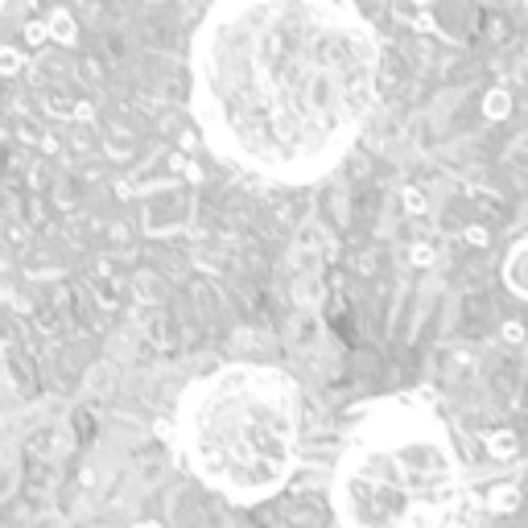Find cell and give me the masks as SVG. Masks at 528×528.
Returning <instances> with one entry per match:
<instances>
[{
	"mask_svg": "<svg viewBox=\"0 0 528 528\" xmlns=\"http://www.w3.org/2000/svg\"><path fill=\"white\" fill-rule=\"evenodd\" d=\"M405 211H409V215H421V211H425V198H421V190H413V186L405 190Z\"/></svg>",
	"mask_w": 528,
	"mask_h": 528,
	"instance_id": "8fae6325",
	"label": "cell"
},
{
	"mask_svg": "<svg viewBox=\"0 0 528 528\" xmlns=\"http://www.w3.org/2000/svg\"><path fill=\"white\" fill-rule=\"evenodd\" d=\"M409 260H413L417 268H430V264H434V248H425V244H417V248L409 252Z\"/></svg>",
	"mask_w": 528,
	"mask_h": 528,
	"instance_id": "7c38bea8",
	"label": "cell"
},
{
	"mask_svg": "<svg viewBox=\"0 0 528 528\" xmlns=\"http://www.w3.org/2000/svg\"><path fill=\"white\" fill-rule=\"evenodd\" d=\"M525 256H528V244L525 240H516L512 244V252H508V260H504V281H508V289L516 293V297H525L528 285H525Z\"/></svg>",
	"mask_w": 528,
	"mask_h": 528,
	"instance_id": "277c9868",
	"label": "cell"
},
{
	"mask_svg": "<svg viewBox=\"0 0 528 528\" xmlns=\"http://www.w3.org/2000/svg\"><path fill=\"white\" fill-rule=\"evenodd\" d=\"M504 339H508V343H520V339H525V326H520V322H508V326H504Z\"/></svg>",
	"mask_w": 528,
	"mask_h": 528,
	"instance_id": "5bb4252c",
	"label": "cell"
},
{
	"mask_svg": "<svg viewBox=\"0 0 528 528\" xmlns=\"http://www.w3.org/2000/svg\"><path fill=\"white\" fill-rule=\"evenodd\" d=\"M409 4H417V8H425V4H430V0H409Z\"/></svg>",
	"mask_w": 528,
	"mask_h": 528,
	"instance_id": "2e32d148",
	"label": "cell"
},
{
	"mask_svg": "<svg viewBox=\"0 0 528 528\" xmlns=\"http://www.w3.org/2000/svg\"><path fill=\"white\" fill-rule=\"evenodd\" d=\"M467 244L483 248V244H487V231H483V227H467Z\"/></svg>",
	"mask_w": 528,
	"mask_h": 528,
	"instance_id": "4fadbf2b",
	"label": "cell"
},
{
	"mask_svg": "<svg viewBox=\"0 0 528 528\" xmlns=\"http://www.w3.org/2000/svg\"><path fill=\"white\" fill-rule=\"evenodd\" d=\"M330 500L343 528H446L467 504L450 430L430 405H376L343 446Z\"/></svg>",
	"mask_w": 528,
	"mask_h": 528,
	"instance_id": "3957f363",
	"label": "cell"
},
{
	"mask_svg": "<svg viewBox=\"0 0 528 528\" xmlns=\"http://www.w3.org/2000/svg\"><path fill=\"white\" fill-rule=\"evenodd\" d=\"M25 41H29V45L50 41V37H45V21H29V25H25Z\"/></svg>",
	"mask_w": 528,
	"mask_h": 528,
	"instance_id": "30bf717a",
	"label": "cell"
},
{
	"mask_svg": "<svg viewBox=\"0 0 528 528\" xmlns=\"http://www.w3.org/2000/svg\"><path fill=\"white\" fill-rule=\"evenodd\" d=\"M516 508H520V487H516V483H496L492 496H487V512H496V516H512Z\"/></svg>",
	"mask_w": 528,
	"mask_h": 528,
	"instance_id": "5b68a950",
	"label": "cell"
},
{
	"mask_svg": "<svg viewBox=\"0 0 528 528\" xmlns=\"http://www.w3.org/2000/svg\"><path fill=\"white\" fill-rule=\"evenodd\" d=\"M132 528H161L157 520H140V525H132Z\"/></svg>",
	"mask_w": 528,
	"mask_h": 528,
	"instance_id": "9a60e30c",
	"label": "cell"
},
{
	"mask_svg": "<svg viewBox=\"0 0 528 528\" xmlns=\"http://www.w3.org/2000/svg\"><path fill=\"white\" fill-rule=\"evenodd\" d=\"M487 454H492L496 463H512V458L520 454L516 434H512V430H496V434H487Z\"/></svg>",
	"mask_w": 528,
	"mask_h": 528,
	"instance_id": "8992f818",
	"label": "cell"
},
{
	"mask_svg": "<svg viewBox=\"0 0 528 528\" xmlns=\"http://www.w3.org/2000/svg\"><path fill=\"white\" fill-rule=\"evenodd\" d=\"M297 434V384L264 363H227L190 384L173 421L186 467L235 504H260L289 483Z\"/></svg>",
	"mask_w": 528,
	"mask_h": 528,
	"instance_id": "7a4b0ae2",
	"label": "cell"
},
{
	"mask_svg": "<svg viewBox=\"0 0 528 528\" xmlns=\"http://www.w3.org/2000/svg\"><path fill=\"white\" fill-rule=\"evenodd\" d=\"M17 70H21V54L8 50V45H0V74L8 78V74H17Z\"/></svg>",
	"mask_w": 528,
	"mask_h": 528,
	"instance_id": "9c48e42d",
	"label": "cell"
},
{
	"mask_svg": "<svg viewBox=\"0 0 528 528\" xmlns=\"http://www.w3.org/2000/svg\"><path fill=\"white\" fill-rule=\"evenodd\" d=\"M45 37H50V41H58V45H74V37H78V33H74V17L58 8V12L45 21Z\"/></svg>",
	"mask_w": 528,
	"mask_h": 528,
	"instance_id": "52a82bcc",
	"label": "cell"
},
{
	"mask_svg": "<svg viewBox=\"0 0 528 528\" xmlns=\"http://www.w3.org/2000/svg\"><path fill=\"white\" fill-rule=\"evenodd\" d=\"M4 4H8V0H0V8H4Z\"/></svg>",
	"mask_w": 528,
	"mask_h": 528,
	"instance_id": "e0dca14e",
	"label": "cell"
},
{
	"mask_svg": "<svg viewBox=\"0 0 528 528\" xmlns=\"http://www.w3.org/2000/svg\"><path fill=\"white\" fill-rule=\"evenodd\" d=\"M380 45L351 0H215L190 50L202 140L273 182L322 178L376 99Z\"/></svg>",
	"mask_w": 528,
	"mask_h": 528,
	"instance_id": "6da1fadb",
	"label": "cell"
},
{
	"mask_svg": "<svg viewBox=\"0 0 528 528\" xmlns=\"http://www.w3.org/2000/svg\"><path fill=\"white\" fill-rule=\"evenodd\" d=\"M483 112H487L492 120H504V116L512 112V95H508L504 87H496V91H487V95H483Z\"/></svg>",
	"mask_w": 528,
	"mask_h": 528,
	"instance_id": "ba28073f",
	"label": "cell"
}]
</instances>
